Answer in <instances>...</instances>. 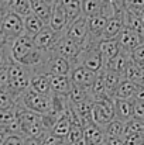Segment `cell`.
I'll list each match as a JSON object with an SVG mask.
<instances>
[{
	"label": "cell",
	"mask_w": 144,
	"mask_h": 145,
	"mask_svg": "<svg viewBox=\"0 0 144 145\" xmlns=\"http://www.w3.org/2000/svg\"><path fill=\"white\" fill-rule=\"evenodd\" d=\"M17 107L33 111L40 116H48L52 110V96H44L28 88L17 100Z\"/></svg>",
	"instance_id": "3"
},
{
	"label": "cell",
	"mask_w": 144,
	"mask_h": 145,
	"mask_svg": "<svg viewBox=\"0 0 144 145\" xmlns=\"http://www.w3.org/2000/svg\"><path fill=\"white\" fill-rule=\"evenodd\" d=\"M65 35H66L68 38H71V40H74V41H76V42H79V44L84 47V44L86 42V40H88V37H89L88 17L81 16V17H78L76 20H74V21L68 25V28H66V31H65Z\"/></svg>",
	"instance_id": "9"
},
{
	"label": "cell",
	"mask_w": 144,
	"mask_h": 145,
	"mask_svg": "<svg viewBox=\"0 0 144 145\" xmlns=\"http://www.w3.org/2000/svg\"><path fill=\"white\" fill-rule=\"evenodd\" d=\"M49 76V85L52 95L57 96H68L72 89V80L69 76H61V75H48Z\"/></svg>",
	"instance_id": "15"
},
{
	"label": "cell",
	"mask_w": 144,
	"mask_h": 145,
	"mask_svg": "<svg viewBox=\"0 0 144 145\" xmlns=\"http://www.w3.org/2000/svg\"><path fill=\"white\" fill-rule=\"evenodd\" d=\"M100 145H106V142H103V144H100Z\"/></svg>",
	"instance_id": "53"
},
{
	"label": "cell",
	"mask_w": 144,
	"mask_h": 145,
	"mask_svg": "<svg viewBox=\"0 0 144 145\" xmlns=\"http://www.w3.org/2000/svg\"><path fill=\"white\" fill-rule=\"evenodd\" d=\"M107 21H109V17H106L103 14H99V16L88 18L89 37L96 40V41H99L100 37H102V33H103V30H105V27L107 24Z\"/></svg>",
	"instance_id": "22"
},
{
	"label": "cell",
	"mask_w": 144,
	"mask_h": 145,
	"mask_svg": "<svg viewBox=\"0 0 144 145\" xmlns=\"http://www.w3.org/2000/svg\"><path fill=\"white\" fill-rule=\"evenodd\" d=\"M10 42H11V41H10V40L6 37V34H4V33L0 30V49L7 48V47L10 45Z\"/></svg>",
	"instance_id": "46"
},
{
	"label": "cell",
	"mask_w": 144,
	"mask_h": 145,
	"mask_svg": "<svg viewBox=\"0 0 144 145\" xmlns=\"http://www.w3.org/2000/svg\"><path fill=\"white\" fill-rule=\"evenodd\" d=\"M71 128H72V123H71V120H69V117H68V114H66V110H65V113H64L62 116H59V117L57 118V121L54 123V125H52V128H51V133H52L54 135H57V137L65 140L66 135L69 134Z\"/></svg>",
	"instance_id": "27"
},
{
	"label": "cell",
	"mask_w": 144,
	"mask_h": 145,
	"mask_svg": "<svg viewBox=\"0 0 144 145\" xmlns=\"http://www.w3.org/2000/svg\"><path fill=\"white\" fill-rule=\"evenodd\" d=\"M88 99H91V93H89L88 89L76 86V85L72 83V89L68 95V100H69L71 104H78V103H82Z\"/></svg>",
	"instance_id": "34"
},
{
	"label": "cell",
	"mask_w": 144,
	"mask_h": 145,
	"mask_svg": "<svg viewBox=\"0 0 144 145\" xmlns=\"http://www.w3.org/2000/svg\"><path fill=\"white\" fill-rule=\"evenodd\" d=\"M103 4L105 1L102 0H81V7H82V16L91 18L103 13Z\"/></svg>",
	"instance_id": "30"
},
{
	"label": "cell",
	"mask_w": 144,
	"mask_h": 145,
	"mask_svg": "<svg viewBox=\"0 0 144 145\" xmlns=\"http://www.w3.org/2000/svg\"><path fill=\"white\" fill-rule=\"evenodd\" d=\"M6 8H7V11L14 13L23 18L33 13L31 11V0H7Z\"/></svg>",
	"instance_id": "25"
},
{
	"label": "cell",
	"mask_w": 144,
	"mask_h": 145,
	"mask_svg": "<svg viewBox=\"0 0 144 145\" xmlns=\"http://www.w3.org/2000/svg\"><path fill=\"white\" fill-rule=\"evenodd\" d=\"M36 51V45L33 42V38L28 35H21L10 42V58L13 62H17L20 65L27 63L33 52Z\"/></svg>",
	"instance_id": "5"
},
{
	"label": "cell",
	"mask_w": 144,
	"mask_h": 145,
	"mask_svg": "<svg viewBox=\"0 0 144 145\" xmlns=\"http://www.w3.org/2000/svg\"><path fill=\"white\" fill-rule=\"evenodd\" d=\"M123 78L127 79V80H132V82H134L137 85H141L144 82V71L132 59L130 63L127 65V69H126Z\"/></svg>",
	"instance_id": "31"
},
{
	"label": "cell",
	"mask_w": 144,
	"mask_h": 145,
	"mask_svg": "<svg viewBox=\"0 0 144 145\" xmlns=\"http://www.w3.org/2000/svg\"><path fill=\"white\" fill-rule=\"evenodd\" d=\"M72 68H74V66H72V63H71L68 59H65V58H62V56H59V55H57V54H54V52H49L47 61H45V63H44V68H43V71H41V73H44V75L69 76Z\"/></svg>",
	"instance_id": "7"
},
{
	"label": "cell",
	"mask_w": 144,
	"mask_h": 145,
	"mask_svg": "<svg viewBox=\"0 0 144 145\" xmlns=\"http://www.w3.org/2000/svg\"><path fill=\"white\" fill-rule=\"evenodd\" d=\"M81 141H84V128H82V127L72 125L69 134H68L66 138H65V142H66V145H71V144L81 142Z\"/></svg>",
	"instance_id": "38"
},
{
	"label": "cell",
	"mask_w": 144,
	"mask_h": 145,
	"mask_svg": "<svg viewBox=\"0 0 144 145\" xmlns=\"http://www.w3.org/2000/svg\"><path fill=\"white\" fill-rule=\"evenodd\" d=\"M57 3L61 6V8L66 13L69 21L72 23L78 17L82 16V7H81V0H57Z\"/></svg>",
	"instance_id": "28"
},
{
	"label": "cell",
	"mask_w": 144,
	"mask_h": 145,
	"mask_svg": "<svg viewBox=\"0 0 144 145\" xmlns=\"http://www.w3.org/2000/svg\"><path fill=\"white\" fill-rule=\"evenodd\" d=\"M17 123L20 134L24 138H41L44 133H47L43 124V116L20 107H17Z\"/></svg>",
	"instance_id": "2"
},
{
	"label": "cell",
	"mask_w": 144,
	"mask_h": 145,
	"mask_svg": "<svg viewBox=\"0 0 144 145\" xmlns=\"http://www.w3.org/2000/svg\"><path fill=\"white\" fill-rule=\"evenodd\" d=\"M126 10L133 13H141L144 11V0H126Z\"/></svg>",
	"instance_id": "41"
},
{
	"label": "cell",
	"mask_w": 144,
	"mask_h": 145,
	"mask_svg": "<svg viewBox=\"0 0 144 145\" xmlns=\"http://www.w3.org/2000/svg\"><path fill=\"white\" fill-rule=\"evenodd\" d=\"M69 24H71V21H69L66 13L61 8V6H59L58 3H54L48 27H49L51 30H54L55 33L65 34V31H66V28H68Z\"/></svg>",
	"instance_id": "12"
},
{
	"label": "cell",
	"mask_w": 144,
	"mask_h": 145,
	"mask_svg": "<svg viewBox=\"0 0 144 145\" xmlns=\"http://www.w3.org/2000/svg\"><path fill=\"white\" fill-rule=\"evenodd\" d=\"M84 142L85 145H100L105 142L103 128L95 123L84 125Z\"/></svg>",
	"instance_id": "17"
},
{
	"label": "cell",
	"mask_w": 144,
	"mask_h": 145,
	"mask_svg": "<svg viewBox=\"0 0 144 145\" xmlns=\"http://www.w3.org/2000/svg\"><path fill=\"white\" fill-rule=\"evenodd\" d=\"M99 72H93V71H89L84 66H74L71 73H69V78L72 80L74 85L76 86H81V88H85V89H91V86L93 85L96 76H97Z\"/></svg>",
	"instance_id": "11"
},
{
	"label": "cell",
	"mask_w": 144,
	"mask_h": 145,
	"mask_svg": "<svg viewBox=\"0 0 144 145\" xmlns=\"http://www.w3.org/2000/svg\"><path fill=\"white\" fill-rule=\"evenodd\" d=\"M62 35H64V34L55 33L54 30H51L47 25V27H44V28L33 38V42H34V45H36L37 49L45 51V52H51Z\"/></svg>",
	"instance_id": "10"
},
{
	"label": "cell",
	"mask_w": 144,
	"mask_h": 145,
	"mask_svg": "<svg viewBox=\"0 0 144 145\" xmlns=\"http://www.w3.org/2000/svg\"><path fill=\"white\" fill-rule=\"evenodd\" d=\"M96 47H97V51L100 52V55L105 61V65L120 52L119 42L116 40H100Z\"/></svg>",
	"instance_id": "18"
},
{
	"label": "cell",
	"mask_w": 144,
	"mask_h": 145,
	"mask_svg": "<svg viewBox=\"0 0 144 145\" xmlns=\"http://www.w3.org/2000/svg\"><path fill=\"white\" fill-rule=\"evenodd\" d=\"M123 140L124 145H144V134H127Z\"/></svg>",
	"instance_id": "40"
},
{
	"label": "cell",
	"mask_w": 144,
	"mask_h": 145,
	"mask_svg": "<svg viewBox=\"0 0 144 145\" xmlns=\"http://www.w3.org/2000/svg\"><path fill=\"white\" fill-rule=\"evenodd\" d=\"M71 145H85L84 141H81V142H76V144H71Z\"/></svg>",
	"instance_id": "50"
},
{
	"label": "cell",
	"mask_w": 144,
	"mask_h": 145,
	"mask_svg": "<svg viewBox=\"0 0 144 145\" xmlns=\"http://www.w3.org/2000/svg\"><path fill=\"white\" fill-rule=\"evenodd\" d=\"M137 88H139L137 83H134L132 80H127V79H123L120 82V85H119L113 99L114 100H133Z\"/></svg>",
	"instance_id": "24"
},
{
	"label": "cell",
	"mask_w": 144,
	"mask_h": 145,
	"mask_svg": "<svg viewBox=\"0 0 144 145\" xmlns=\"http://www.w3.org/2000/svg\"><path fill=\"white\" fill-rule=\"evenodd\" d=\"M6 1H7V0H0V3H4V4H6Z\"/></svg>",
	"instance_id": "52"
},
{
	"label": "cell",
	"mask_w": 144,
	"mask_h": 145,
	"mask_svg": "<svg viewBox=\"0 0 144 145\" xmlns=\"http://www.w3.org/2000/svg\"><path fill=\"white\" fill-rule=\"evenodd\" d=\"M17 120V106L9 110H0V130L7 131V128Z\"/></svg>",
	"instance_id": "35"
},
{
	"label": "cell",
	"mask_w": 144,
	"mask_h": 145,
	"mask_svg": "<svg viewBox=\"0 0 144 145\" xmlns=\"http://www.w3.org/2000/svg\"><path fill=\"white\" fill-rule=\"evenodd\" d=\"M44 27H47V25H45L36 14L31 13L30 16L24 17V34H26V35L34 38Z\"/></svg>",
	"instance_id": "29"
},
{
	"label": "cell",
	"mask_w": 144,
	"mask_h": 145,
	"mask_svg": "<svg viewBox=\"0 0 144 145\" xmlns=\"http://www.w3.org/2000/svg\"><path fill=\"white\" fill-rule=\"evenodd\" d=\"M132 59H133L137 65H141L144 62V42L140 44L137 48H134L132 51Z\"/></svg>",
	"instance_id": "42"
},
{
	"label": "cell",
	"mask_w": 144,
	"mask_h": 145,
	"mask_svg": "<svg viewBox=\"0 0 144 145\" xmlns=\"http://www.w3.org/2000/svg\"><path fill=\"white\" fill-rule=\"evenodd\" d=\"M126 11V10H124ZM123 14H116L113 17L109 18L103 33H102V37L100 40H117V37L120 35L122 30L124 28V20H123ZM99 40V41H100Z\"/></svg>",
	"instance_id": "14"
},
{
	"label": "cell",
	"mask_w": 144,
	"mask_h": 145,
	"mask_svg": "<svg viewBox=\"0 0 144 145\" xmlns=\"http://www.w3.org/2000/svg\"><path fill=\"white\" fill-rule=\"evenodd\" d=\"M116 41L119 42V47H120L122 51H126V52H130V54H132V51L134 48H137L140 44L144 42V40L137 33L132 31V30L127 28V27H124V28L122 30V33H120V35L117 37Z\"/></svg>",
	"instance_id": "13"
},
{
	"label": "cell",
	"mask_w": 144,
	"mask_h": 145,
	"mask_svg": "<svg viewBox=\"0 0 144 145\" xmlns=\"http://www.w3.org/2000/svg\"><path fill=\"white\" fill-rule=\"evenodd\" d=\"M130 61H132V54L120 49V52L105 65V69L112 71V72H116V73L124 76V72H126L127 65L130 63Z\"/></svg>",
	"instance_id": "16"
},
{
	"label": "cell",
	"mask_w": 144,
	"mask_h": 145,
	"mask_svg": "<svg viewBox=\"0 0 144 145\" xmlns=\"http://www.w3.org/2000/svg\"><path fill=\"white\" fill-rule=\"evenodd\" d=\"M24 145H43L40 138H24Z\"/></svg>",
	"instance_id": "47"
},
{
	"label": "cell",
	"mask_w": 144,
	"mask_h": 145,
	"mask_svg": "<svg viewBox=\"0 0 144 145\" xmlns=\"http://www.w3.org/2000/svg\"><path fill=\"white\" fill-rule=\"evenodd\" d=\"M141 85H143V86H144V82H143V83H141Z\"/></svg>",
	"instance_id": "54"
},
{
	"label": "cell",
	"mask_w": 144,
	"mask_h": 145,
	"mask_svg": "<svg viewBox=\"0 0 144 145\" xmlns=\"http://www.w3.org/2000/svg\"><path fill=\"white\" fill-rule=\"evenodd\" d=\"M116 120L114 116V100L109 96L93 100L92 104V121L99 127H105L110 121Z\"/></svg>",
	"instance_id": "4"
},
{
	"label": "cell",
	"mask_w": 144,
	"mask_h": 145,
	"mask_svg": "<svg viewBox=\"0 0 144 145\" xmlns=\"http://www.w3.org/2000/svg\"><path fill=\"white\" fill-rule=\"evenodd\" d=\"M102 1H105V0H102Z\"/></svg>",
	"instance_id": "55"
},
{
	"label": "cell",
	"mask_w": 144,
	"mask_h": 145,
	"mask_svg": "<svg viewBox=\"0 0 144 145\" xmlns=\"http://www.w3.org/2000/svg\"><path fill=\"white\" fill-rule=\"evenodd\" d=\"M18 97H16L4 85H0V110L14 108L17 106Z\"/></svg>",
	"instance_id": "33"
},
{
	"label": "cell",
	"mask_w": 144,
	"mask_h": 145,
	"mask_svg": "<svg viewBox=\"0 0 144 145\" xmlns=\"http://www.w3.org/2000/svg\"><path fill=\"white\" fill-rule=\"evenodd\" d=\"M123 20H124V27H127L132 31L137 33L144 40V23L141 20V17H140V14L126 10L124 14H123Z\"/></svg>",
	"instance_id": "23"
},
{
	"label": "cell",
	"mask_w": 144,
	"mask_h": 145,
	"mask_svg": "<svg viewBox=\"0 0 144 145\" xmlns=\"http://www.w3.org/2000/svg\"><path fill=\"white\" fill-rule=\"evenodd\" d=\"M48 3H51V4H54V3H57V0H47Z\"/></svg>",
	"instance_id": "51"
},
{
	"label": "cell",
	"mask_w": 144,
	"mask_h": 145,
	"mask_svg": "<svg viewBox=\"0 0 144 145\" xmlns=\"http://www.w3.org/2000/svg\"><path fill=\"white\" fill-rule=\"evenodd\" d=\"M6 14H7V8H6V4H4V3H0V24L3 23V20H4Z\"/></svg>",
	"instance_id": "48"
},
{
	"label": "cell",
	"mask_w": 144,
	"mask_h": 145,
	"mask_svg": "<svg viewBox=\"0 0 144 145\" xmlns=\"http://www.w3.org/2000/svg\"><path fill=\"white\" fill-rule=\"evenodd\" d=\"M133 101L144 103V86L143 85H139V88H137V90H136V95L133 97Z\"/></svg>",
	"instance_id": "44"
},
{
	"label": "cell",
	"mask_w": 144,
	"mask_h": 145,
	"mask_svg": "<svg viewBox=\"0 0 144 145\" xmlns=\"http://www.w3.org/2000/svg\"><path fill=\"white\" fill-rule=\"evenodd\" d=\"M133 117L144 120V103L133 101Z\"/></svg>",
	"instance_id": "43"
},
{
	"label": "cell",
	"mask_w": 144,
	"mask_h": 145,
	"mask_svg": "<svg viewBox=\"0 0 144 145\" xmlns=\"http://www.w3.org/2000/svg\"><path fill=\"white\" fill-rule=\"evenodd\" d=\"M7 133L6 131H3V130H0V145L4 144V141H6V138H7Z\"/></svg>",
	"instance_id": "49"
},
{
	"label": "cell",
	"mask_w": 144,
	"mask_h": 145,
	"mask_svg": "<svg viewBox=\"0 0 144 145\" xmlns=\"http://www.w3.org/2000/svg\"><path fill=\"white\" fill-rule=\"evenodd\" d=\"M30 88L44 96H52L51 92V85H49V76L44 75V73H33L31 76V83Z\"/></svg>",
	"instance_id": "20"
},
{
	"label": "cell",
	"mask_w": 144,
	"mask_h": 145,
	"mask_svg": "<svg viewBox=\"0 0 144 145\" xmlns=\"http://www.w3.org/2000/svg\"><path fill=\"white\" fill-rule=\"evenodd\" d=\"M10 63L11 58H10V45H9L7 48L0 49V85H4L6 82V73Z\"/></svg>",
	"instance_id": "36"
},
{
	"label": "cell",
	"mask_w": 144,
	"mask_h": 145,
	"mask_svg": "<svg viewBox=\"0 0 144 145\" xmlns=\"http://www.w3.org/2000/svg\"><path fill=\"white\" fill-rule=\"evenodd\" d=\"M0 30L6 34V37L10 41H13V40L24 35V18L14 13L7 11L3 23L0 24Z\"/></svg>",
	"instance_id": "8"
},
{
	"label": "cell",
	"mask_w": 144,
	"mask_h": 145,
	"mask_svg": "<svg viewBox=\"0 0 144 145\" xmlns=\"http://www.w3.org/2000/svg\"><path fill=\"white\" fill-rule=\"evenodd\" d=\"M82 48H84V47H82L79 42H76V41L68 38V37L64 34V35L59 38V41L57 42V45L54 47V49H52L51 52H54V54H57V55H59V56L68 59V61L72 63V66H75L76 59H78L79 54L82 52Z\"/></svg>",
	"instance_id": "6"
},
{
	"label": "cell",
	"mask_w": 144,
	"mask_h": 145,
	"mask_svg": "<svg viewBox=\"0 0 144 145\" xmlns=\"http://www.w3.org/2000/svg\"><path fill=\"white\" fill-rule=\"evenodd\" d=\"M105 142H106V145H124V140H123V137H119V138H105Z\"/></svg>",
	"instance_id": "45"
},
{
	"label": "cell",
	"mask_w": 144,
	"mask_h": 145,
	"mask_svg": "<svg viewBox=\"0 0 144 145\" xmlns=\"http://www.w3.org/2000/svg\"><path fill=\"white\" fill-rule=\"evenodd\" d=\"M124 78L116 72H112V71H107V69H103V80H105V88H106V93L107 96L112 97L114 96L120 82L123 80Z\"/></svg>",
	"instance_id": "26"
},
{
	"label": "cell",
	"mask_w": 144,
	"mask_h": 145,
	"mask_svg": "<svg viewBox=\"0 0 144 145\" xmlns=\"http://www.w3.org/2000/svg\"><path fill=\"white\" fill-rule=\"evenodd\" d=\"M31 76H33L31 69H28L27 66L11 61V63L9 65L7 73H6L4 86L16 97H20L30 88Z\"/></svg>",
	"instance_id": "1"
},
{
	"label": "cell",
	"mask_w": 144,
	"mask_h": 145,
	"mask_svg": "<svg viewBox=\"0 0 144 145\" xmlns=\"http://www.w3.org/2000/svg\"><path fill=\"white\" fill-rule=\"evenodd\" d=\"M102 128L105 133V138H119L124 135V123L119 120H113Z\"/></svg>",
	"instance_id": "32"
},
{
	"label": "cell",
	"mask_w": 144,
	"mask_h": 145,
	"mask_svg": "<svg viewBox=\"0 0 144 145\" xmlns=\"http://www.w3.org/2000/svg\"><path fill=\"white\" fill-rule=\"evenodd\" d=\"M114 116H116V120L122 123H127L129 120H132L133 118V100H114Z\"/></svg>",
	"instance_id": "19"
},
{
	"label": "cell",
	"mask_w": 144,
	"mask_h": 145,
	"mask_svg": "<svg viewBox=\"0 0 144 145\" xmlns=\"http://www.w3.org/2000/svg\"><path fill=\"white\" fill-rule=\"evenodd\" d=\"M40 140H41V144L43 145H66L64 138H59V137L54 135L51 131L44 133V135Z\"/></svg>",
	"instance_id": "39"
},
{
	"label": "cell",
	"mask_w": 144,
	"mask_h": 145,
	"mask_svg": "<svg viewBox=\"0 0 144 145\" xmlns=\"http://www.w3.org/2000/svg\"><path fill=\"white\" fill-rule=\"evenodd\" d=\"M127 134H144V120L133 117L132 120L124 123V135Z\"/></svg>",
	"instance_id": "37"
},
{
	"label": "cell",
	"mask_w": 144,
	"mask_h": 145,
	"mask_svg": "<svg viewBox=\"0 0 144 145\" xmlns=\"http://www.w3.org/2000/svg\"><path fill=\"white\" fill-rule=\"evenodd\" d=\"M52 6L51 3H48L47 0H31V11L33 14H36L45 25L49 23V17L52 13Z\"/></svg>",
	"instance_id": "21"
}]
</instances>
